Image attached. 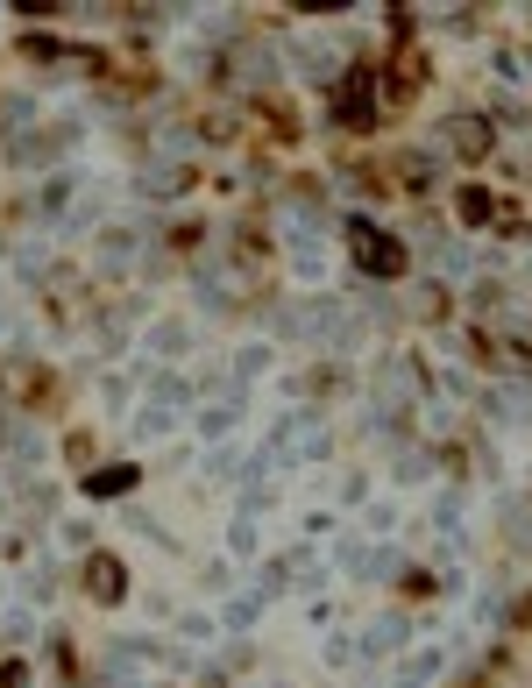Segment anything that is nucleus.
Masks as SVG:
<instances>
[{"instance_id": "f257e3e1", "label": "nucleus", "mask_w": 532, "mask_h": 688, "mask_svg": "<svg viewBox=\"0 0 532 688\" xmlns=\"http://www.w3.org/2000/svg\"><path fill=\"white\" fill-rule=\"evenodd\" d=\"M334 121H341V128H369V121H376V86H369V71L341 79V93H334Z\"/></svg>"}, {"instance_id": "f03ea898", "label": "nucleus", "mask_w": 532, "mask_h": 688, "mask_svg": "<svg viewBox=\"0 0 532 688\" xmlns=\"http://www.w3.org/2000/svg\"><path fill=\"white\" fill-rule=\"evenodd\" d=\"M355 263H362L369 277H398V270H405V249L384 242L376 227H355Z\"/></svg>"}, {"instance_id": "7ed1b4c3", "label": "nucleus", "mask_w": 532, "mask_h": 688, "mask_svg": "<svg viewBox=\"0 0 532 688\" xmlns=\"http://www.w3.org/2000/svg\"><path fill=\"white\" fill-rule=\"evenodd\" d=\"M86 589H93V603H121V596H128L121 561H114V554H93V561H86Z\"/></svg>"}, {"instance_id": "20e7f679", "label": "nucleus", "mask_w": 532, "mask_h": 688, "mask_svg": "<svg viewBox=\"0 0 532 688\" xmlns=\"http://www.w3.org/2000/svg\"><path fill=\"white\" fill-rule=\"evenodd\" d=\"M454 149H462V157H490V121H483V114H469L462 128H454Z\"/></svg>"}, {"instance_id": "39448f33", "label": "nucleus", "mask_w": 532, "mask_h": 688, "mask_svg": "<svg viewBox=\"0 0 532 688\" xmlns=\"http://www.w3.org/2000/svg\"><path fill=\"white\" fill-rule=\"evenodd\" d=\"M490 213H497V199H490L483 185H469V192H462V220H469V227H483Z\"/></svg>"}, {"instance_id": "423d86ee", "label": "nucleus", "mask_w": 532, "mask_h": 688, "mask_svg": "<svg viewBox=\"0 0 532 688\" xmlns=\"http://www.w3.org/2000/svg\"><path fill=\"white\" fill-rule=\"evenodd\" d=\"M128 483H135V469H100V476H86V490H93V497H121Z\"/></svg>"}, {"instance_id": "0eeeda50", "label": "nucleus", "mask_w": 532, "mask_h": 688, "mask_svg": "<svg viewBox=\"0 0 532 688\" xmlns=\"http://www.w3.org/2000/svg\"><path fill=\"white\" fill-rule=\"evenodd\" d=\"M412 86H426V64H419V57L398 64V93H412Z\"/></svg>"}]
</instances>
